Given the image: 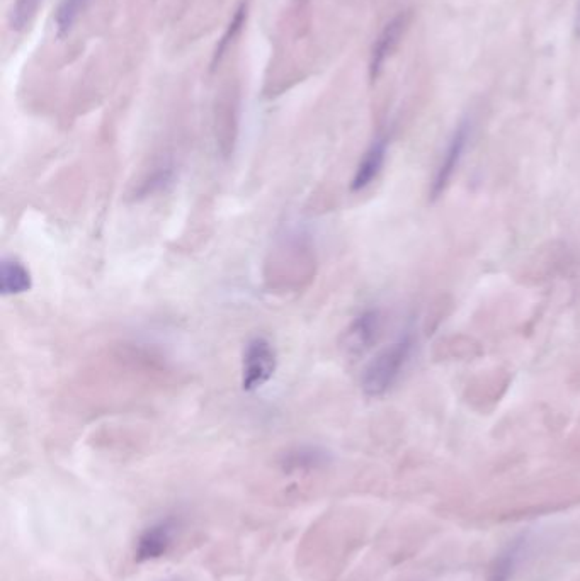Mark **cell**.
<instances>
[{
	"instance_id": "2",
	"label": "cell",
	"mask_w": 580,
	"mask_h": 581,
	"mask_svg": "<svg viewBox=\"0 0 580 581\" xmlns=\"http://www.w3.org/2000/svg\"><path fill=\"white\" fill-rule=\"evenodd\" d=\"M278 364L274 345L264 337L249 340L242 357V386L245 391H256L273 378Z\"/></svg>"
},
{
	"instance_id": "1",
	"label": "cell",
	"mask_w": 580,
	"mask_h": 581,
	"mask_svg": "<svg viewBox=\"0 0 580 581\" xmlns=\"http://www.w3.org/2000/svg\"><path fill=\"white\" fill-rule=\"evenodd\" d=\"M414 349H416V339L412 333L407 332L378 352L375 359L364 369L363 378H361L364 395L371 398L387 395L388 391L397 384L400 376L404 374L405 367L409 366L410 359L414 356Z\"/></svg>"
},
{
	"instance_id": "4",
	"label": "cell",
	"mask_w": 580,
	"mask_h": 581,
	"mask_svg": "<svg viewBox=\"0 0 580 581\" xmlns=\"http://www.w3.org/2000/svg\"><path fill=\"white\" fill-rule=\"evenodd\" d=\"M407 26H409V14L404 12V14L393 17L392 21H388L385 24V28L381 29V33L378 34L375 45H373V51H371V80H376L380 77L383 68L392 57L393 51L399 48L400 41H402L405 31H407Z\"/></svg>"
},
{
	"instance_id": "7",
	"label": "cell",
	"mask_w": 580,
	"mask_h": 581,
	"mask_svg": "<svg viewBox=\"0 0 580 581\" xmlns=\"http://www.w3.org/2000/svg\"><path fill=\"white\" fill-rule=\"evenodd\" d=\"M33 286L31 272L23 262L16 259H4L0 264V293L4 296L28 293Z\"/></svg>"
},
{
	"instance_id": "12",
	"label": "cell",
	"mask_w": 580,
	"mask_h": 581,
	"mask_svg": "<svg viewBox=\"0 0 580 581\" xmlns=\"http://www.w3.org/2000/svg\"><path fill=\"white\" fill-rule=\"evenodd\" d=\"M575 34L580 38V0L577 4V9H575V21H574Z\"/></svg>"
},
{
	"instance_id": "11",
	"label": "cell",
	"mask_w": 580,
	"mask_h": 581,
	"mask_svg": "<svg viewBox=\"0 0 580 581\" xmlns=\"http://www.w3.org/2000/svg\"><path fill=\"white\" fill-rule=\"evenodd\" d=\"M245 19H247V7L240 6L237 11H235L232 21L228 24L227 31L222 36V40L218 41L217 50L213 53V62H211V67L217 68L218 63L222 62L223 57L227 55L228 48L234 43L235 38L239 36L240 31L244 28Z\"/></svg>"
},
{
	"instance_id": "8",
	"label": "cell",
	"mask_w": 580,
	"mask_h": 581,
	"mask_svg": "<svg viewBox=\"0 0 580 581\" xmlns=\"http://www.w3.org/2000/svg\"><path fill=\"white\" fill-rule=\"evenodd\" d=\"M380 328V316L376 311H366L363 315L358 316V320L349 328L346 335L347 349L358 354L364 349L370 347L371 342L376 339V333Z\"/></svg>"
},
{
	"instance_id": "9",
	"label": "cell",
	"mask_w": 580,
	"mask_h": 581,
	"mask_svg": "<svg viewBox=\"0 0 580 581\" xmlns=\"http://www.w3.org/2000/svg\"><path fill=\"white\" fill-rule=\"evenodd\" d=\"M87 2L89 0H62L60 2V6L55 11V17H53L58 38L69 36L75 23L79 21L80 14L86 9Z\"/></svg>"
},
{
	"instance_id": "6",
	"label": "cell",
	"mask_w": 580,
	"mask_h": 581,
	"mask_svg": "<svg viewBox=\"0 0 580 581\" xmlns=\"http://www.w3.org/2000/svg\"><path fill=\"white\" fill-rule=\"evenodd\" d=\"M171 544V525L167 522L154 525L147 531L143 532L142 537L138 539L137 544V561H152L164 556L165 551Z\"/></svg>"
},
{
	"instance_id": "3",
	"label": "cell",
	"mask_w": 580,
	"mask_h": 581,
	"mask_svg": "<svg viewBox=\"0 0 580 581\" xmlns=\"http://www.w3.org/2000/svg\"><path fill=\"white\" fill-rule=\"evenodd\" d=\"M470 138H472V121L463 119L448 140V145L444 148L443 157H441V162H439L436 174H434L433 186H431L433 198H438L439 194L450 184L453 175L460 167L463 155L467 152Z\"/></svg>"
},
{
	"instance_id": "10",
	"label": "cell",
	"mask_w": 580,
	"mask_h": 581,
	"mask_svg": "<svg viewBox=\"0 0 580 581\" xmlns=\"http://www.w3.org/2000/svg\"><path fill=\"white\" fill-rule=\"evenodd\" d=\"M43 0H14L9 12V26L12 31L21 33L33 23Z\"/></svg>"
},
{
	"instance_id": "5",
	"label": "cell",
	"mask_w": 580,
	"mask_h": 581,
	"mask_svg": "<svg viewBox=\"0 0 580 581\" xmlns=\"http://www.w3.org/2000/svg\"><path fill=\"white\" fill-rule=\"evenodd\" d=\"M388 140L387 138H378L371 143V147L366 150L361 162H359L358 170L354 174L353 182H351V191L359 192L370 187L376 181V177L380 175L387 160Z\"/></svg>"
}]
</instances>
